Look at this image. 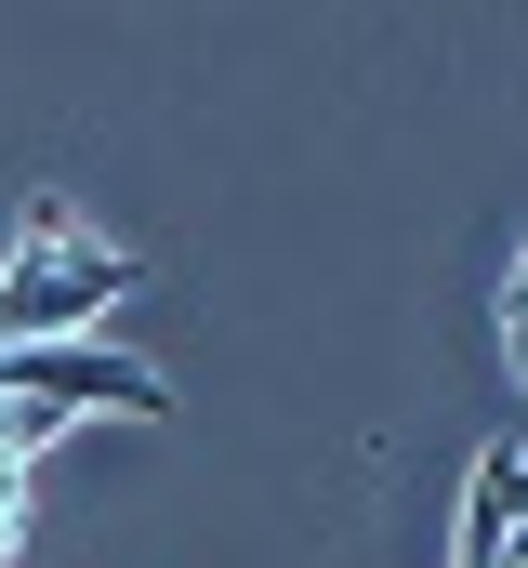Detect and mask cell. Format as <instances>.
<instances>
[{
	"label": "cell",
	"instance_id": "3957f363",
	"mask_svg": "<svg viewBox=\"0 0 528 568\" xmlns=\"http://www.w3.org/2000/svg\"><path fill=\"white\" fill-rule=\"evenodd\" d=\"M516 516H528V449H489V463H476V489H463V568H502Z\"/></svg>",
	"mask_w": 528,
	"mask_h": 568
},
{
	"label": "cell",
	"instance_id": "8992f818",
	"mask_svg": "<svg viewBox=\"0 0 528 568\" xmlns=\"http://www.w3.org/2000/svg\"><path fill=\"white\" fill-rule=\"evenodd\" d=\"M516 291H528V252H516Z\"/></svg>",
	"mask_w": 528,
	"mask_h": 568
},
{
	"label": "cell",
	"instance_id": "277c9868",
	"mask_svg": "<svg viewBox=\"0 0 528 568\" xmlns=\"http://www.w3.org/2000/svg\"><path fill=\"white\" fill-rule=\"evenodd\" d=\"M27 556V476H0V568Z\"/></svg>",
	"mask_w": 528,
	"mask_h": 568
},
{
	"label": "cell",
	"instance_id": "5b68a950",
	"mask_svg": "<svg viewBox=\"0 0 528 568\" xmlns=\"http://www.w3.org/2000/svg\"><path fill=\"white\" fill-rule=\"evenodd\" d=\"M502 568H528V516H516V542H502Z\"/></svg>",
	"mask_w": 528,
	"mask_h": 568
},
{
	"label": "cell",
	"instance_id": "6da1fadb",
	"mask_svg": "<svg viewBox=\"0 0 528 568\" xmlns=\"http://www.w3.org/2000/svg\"><path fill=\"white\" fill-rule=\"evenodd\" d=\"M120 291H132V252H120V239H93L67 199H27L13 265H0V344H80Z\"/></svg>",
	"mask_w": 528,
	"mask_h": 568
},
{
	"label": "cell",
	"instance_id": "7a4b0ae2",
	"mask_svg": "<svg viewBox=\"0 0 528 568\" xmlns=\"http://www.w3.org/2000/svg\"><path fill=\"white\" fill-rule=\"evenodd\" d=\"M0 397H40V410H132V424H159L172 410V384L120 357V344H0Z\"/></svg>",
	"mask_w": 528,
	"mask_h": 568
}]
</instances>
